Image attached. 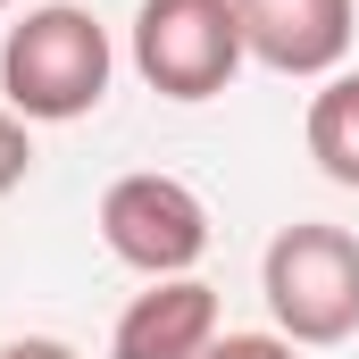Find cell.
I'll return each mask as SVG.
<instances>
[{"mask_svg": "<svg viewBox=\"0 0 359 359\" xmlns=\"http://www.w3.org/2000/svg\"><path fill=\"white\" fill-rule=\"evenodd\" d=\"M243 50L276 76H334L351 50V0H234Z\"/></svg>", "mask_w": 359, "mask_h": 359, "instance_id": "cell-5", "label": "cell"}, {"mask_svg": "<svg viewBox=\"0 0 359 359\" xmlns=\"http://www.w3.org/2000/svg\"><path fill=\"white\" fill-rule=\"evenodd\" d=\"M209 343H217V292L201 276H159L151 292L126 301L109 359H201Z\"/></svg>", "mask_w": 359, "mask_h": 359, "instance_id": "cell-6", "label": "cell"}, {"mask_svg": "<svg viewBox=\"0 0 359 359\" xmlns=\"http://www.w3.org/2000/svg\"><path fill=\"white\" fill-rule=\"evenodd\" d=\"M309 159H318V176L359 192V76H326L318 100H309Z\"/></svg>", "mask_w": 359, "mask_h": 359, "instance_id": "cell-7", "label": "cell"}, {"mask_svg": "<svg viewBox=\"0 0 359 359\" xmlns=\"http://www.w3.org/2000/svg\"><path fill=\"white\" fill-rule=\"evenodd\" d=\"M0 8H8V0H0Z\"/></svg>", "mask_w": 359, "mask_h": 359, "instance_id": "cell-11", "label": "cell"}, {"mask_svg": "<svg viewBox=\"0 0 359 359\" xmlns=\"http://www.w3.org/2000/svg\"><path fill=\"white\" fill-rule=\"evenodd\" d=\"M34 168V134H25V117L17 109H0V192H17Z\"/></svg>", "mask_w": 359, "mask_h": 359, "instance_id": "cell-8", "label": "cell"}, {"mask_svg": "<svg viewBox=\"0 0 359 359\" xmlns=\"http://www.w3.org/2000/svg\"><path fill=\"white\" fill-rule=\"evenodd\" d=\"M259 292H268V318L284 343H309V351L351 343L359 334V234L318 226V217L284 226L259 259Z\"/></svg>", "mask_w": 359, "mask_h": 359, "instance_id": "cell-2", "label": "cell"}, {"mask_svg": "<svg viewBox=\"0 0 359 359\" xmlns=\"http://www.w3.org/2000/svg\"><path fill=\"white\" fill-rule=\"evenodd\" d=\"M0 359H76V351L50 343V334H17V343H0Z\"/></svg>", "mask_w": 359, "mask_h": 359, "instance_id": "cell-10", "label": "cell"}, {"mask_svg": "<svg viewBox=\"0 0 359 359\" xmlns=\"http://www.w3.org/2000/svg\"><path fill=\"white\" fill-rule=\"evenodd\" d=\"M201 359H301V343H284V334H217Z\"/></svg>", "mask_w": 359, "mask_h": 359, "instance_id": "cell-9", "label": "cell"}, {"mask_svg": "<svg viewBox=\"0 0 359 359\" xmlns=\"http://www.w3.org/2000/svg\"><path fill=\"white\" fill-rule=\"evenodd\" d=\"M117 76V50H109V25L76 8V0H50V8H25L0 42V92L25 126H76L109 100Z\"/></svg>", "mask_w": 359, "mask_h": 359, "instance_id": "cell-1", "label": "cell"}, {"mask_svg": "<svg viewBox=\"0 0 359 359\" xmlns=\"http://www.w3.org/2000/svg\"><path fill=\"white\" fill-rule=\"evenodd\" d=\"M243 17L234 0H142L134 8V67L159 100H217L243 76Z\"/></svg>", "mask_w": 359, "mask_h": 359, "instance_id": "cell-3", "label": "cell"}, {"mask_svg": "<svg viewBox=\"0 0 359 359\" xmlns=\"http://www.w3.org/2000/svg\"><path fill=\"white\" fill-rule=\"evenodd\" d=\"M100 243L134 276H151V284L159 276H192L201 251H209V201L184 176H159V168L117 176L100 192Z\"/></svg>", "mask_w": 359, "mask_h": 359, "instance_id": "cell-4", "label": "cell"}]
</instances>
